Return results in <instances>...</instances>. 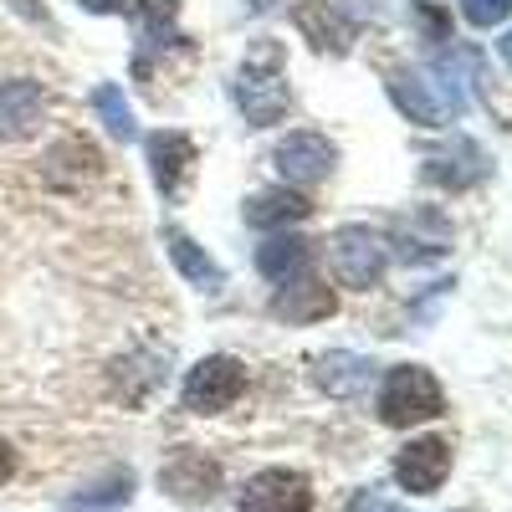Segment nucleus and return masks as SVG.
I'll list each match as a JSON object with an SVG mask.
<instances>
[{
  "label": "nucleus",
  "instance_id": "1",
  "mask_svg": "<svg viewBox=\"0 0 512 512\" xmlns=\"http://www.w3.org/2000/svg\"><path fill=\"white\" fill-rule=\"evenodd\" d=\"M436 415H446V395H441V384H436L431 369L400 364V369L384 374V384H379V420L384 425L405 431V425H425Z\"/></svg>",
  "mask_w": 512,
  "mask_h": 512
},
{
  "label": "nucleus",
  "instance_id": "2",
  "mask_svg": "<svg viewBox=\"0 0 512 512\" xmlns=\"http://www.w3.org/2000/svg\"><path fill=\"white\" fill-rule=\"evenodd\" d=\"M241 390H246L241 359H231V354H205V359L185 374V384H180V405H185L190 415H221V410H231V405L241 400Z\"/></svg>",
  "mask_w": 512,
  "mask_h": 512
},
{
  "label": "nucleus",
  "instance_id": "3",
  "mask_svg": "<svg viewBox=\"0 0 512 512\" xmlns=\"http://www.w3.org/2000/svg\"><path fill=\"white\" fill-rule=\"evenodd\" d=\"M236 108L246 113V123H256V128H267V123H277L282 113H287V103H292V93H287V77L277 72V62L272 57H256V62H246L241 72H236Z\"/></svg>",
  "mask_w": 512,
  "mask_h": 512
},
{
  "label": "nucleus",
  "instance_id": "4",
  "mask_svg": "<svg viewBox=\"0 0 512 512\" xmlns=\"http://www.w3.org/2000/svg\"><path fill=\"white\" fill-rule=\"evenodd\" d=\"M328 256H333V277L344 282V287H354V292H369V287L384 277V241H379L369 226L333 231Z\"/></svg>",
  "mask_w": 512,
  "mask_h": 512
},
{
  "label": "nucleus",
  "instance_id": "5",
  "mask_svg": "<svg viewBox=\"0 0 512 512\" xmlns=\"http://www.w3.org/2000/svg\"><path fill=\"white\" fill-rule=\"evenodd\" d=\"M241 512H313V482L303 472H292V466H267V472H256L241 497H236Z\"/></svg>",
  "mask_w": 512,
  "mask_h": 512
},
{
  "label": "nucleus",
  "instance_id": "6",
  "mask_svg": "<svg viewBox=\"0 0 512 512\" xmlns=\"http://www.w3.org/2000/svg\"><path fill=\"white\" fill-rule=\"evenodd\" d=\"M159 487L175 497V502L200 507V502H210V497L221 492V466L210 461L205 451H195V446H180L175 456H164V466H159Z\"/></svg>",
  "mask_w": 512,
  "mask_h": 512
},
{
  "label": "nucleus",
  "instance_id": "7",
  "mask_svg": "<svg viewBox=\"0 0 512 512\" xmlns=\"http://www.w3.org/2000/svg\"><path fill=\"white\" fill-rule=\"evenodd\" d=\"M333 159H338V149H333L323 134H313V128H303V134H287V139L272 149L277 175H282L287 185H297V190H308V185L328 180Z\"/></svg>",
  "mask_w": 512,
  "mask_h": 512
},
{
  "label": "nucleus",
  "instance_id": "8",
  "mask_svg": "<svg viewBox=\"0 0 512 512\" xmlns=\"http://www.w3.org/2000/svg\"><path fill=\"white\" fill-rule=\"evenodd\" d=\"M446 477H451V441H441V436H420V441H410V446L395 456V482H400L410 497L441 492Z\"/></svg>",
  "mask_w": 512,
  "mask_h": 512
},
{
  "label": "nucleus",
  "instance_id": "9",
  "mask_svg": "<svg viewBox=\"0 0 512 512\" xmlns=\"http://www.w3.org/2000/svg\"><path fill=\"white\" fill-rule=\"evenodd\" d=\"M41 118H47V93L31 77H11L0 82V144H21L31 139Z\"/></svg>",
  "mask_w": 512,
  "mask_h": 512
},
{
  "label": "nucleus",
  "instance_id": "10",
  "mask_svg": "<svg viewBox=\"0 0 512 512\" xmlns=\"http://www.w3.org/2000/svg\"><path fill=\"white\" fill-rule=\"evenodd\" d=\"M190 164H195V144L180 134V128H159V134H149V175H154L164 200H180Z\"/></svg>",
  "mask_w": 512,
  "mask_h": 512
},
{
  "label": "nucleus",
  "instance_id": "11",
  "mask_svg": "<svg viewBox=\"0 0 512 512\" xmlns=\"http://www.w3.org/2000/svg\"><path fill=\"white\" fill-rule=\"evenodd\" d=\"M390 98H395V108L410 118V123H420V128H441L451 113H446V103H441V93H436V82L425 77V72H390Z\"/></svg>",
  "mask_w": 512,
  "mask_h": 512
},
{
  "label": "nucleus",
  "instance_id": "12",
  "mask_svg": "<svg viewBox=\"0 0 512 512\" xmlns=\"http://www.w3.org/2000/svg\"><path fill=\"white\" fill-rule=\"evenodd\" d=\"M395 241H400V256L405 262H436L451 246V226L441 210H410V216L395 226Z\"/></svg>",
  "mask_w": 512,
  "mask_h": 512
},
{
  "label": "nucleus",
  "instance_id": "13",
  "mask_svg": "<svg viewBox=\"0 0 512 512\" xmlns=\"http://www.w3.org/2000/svg\"><path fill=\"white\" fill-rule=\"evenodd\" d=\"M328 313H333V292L313 277H287L282 292L272 297V318L282 323H318Z\"/></svg>",
  "mask_w": 512,
  "mask_h": 512
},
{
  "label": "nucleus",
  "instance_id": "14",
  "mask_svg": "<svg viewBox=\"0 0 512 512\" xmlns=\"http://www.w3.org/2000/svg\"><path fill=\"white\" fill-rule=\"evenodd\" d=\"M164 246H169V262H175L180 267V277L190 282V287H200V292H221L226 287V272H221V262H216V256H205L185 231H175V226H169L164 231Z\"/></svg>",
  "mask_w": 512,
  "mask_h": 512
},
{
  "label": "nucleus",
  "instance_id": "15",
  "mask_svg": "<svg viewBox=\"0 0 512 512\" xmlns=\"http://www.w3.org/2000/svg\"><path fill=\"white\" fill-rule=\"evenodd\" d=\"M241 216H246V226H256V231H282V226H292V221L308 216V200L292 195L287 185H282V190H256V195L241 205Z\"/></svg>",
  "mask_w": 512,
  "mask_h": 512
},
{
  "label": "nucleus",
  "instance_id": "16",
  "mask_svg": "<svg viewBox=\"0 0 512 512\" xmlns=\"http://www.w3.org/2000/svg\"><path fill=\"white\" fill-rule=\"evenodd\" d=\"M487 175V164H482V154H477V144H456V154L451 149H441V154H431L425 159V180L431 185H451V190H466V185H477Z\"/></svg>",
  "mask_w": 512,
  "mask_h": 512
},
{
  "label": "nucleus",
  "instance_id": "17",
  "mask_svg": "<svg viewBox=\"0 0 512 512\" xmlns=\"http://www.w3.org/2000/svg\"><path fill=\"white\" fill-rule=\"evenodd\" d=\"M256 272L287 282V277H303L308 272V241L303 236H272L262 251H256Z\"/></svg>",
  "mask_w": 512,
  "mask_h": 512
},
{
  "label": "nucleus",
  "instance_id": "18",
  "mask_svg": "<svg viewBox=\"0 0 512 512\" xmlns=\"http://www.w3.org/2000/svg\"><path fill=\"white\" fill-rule=\"evenodd\" d=\"M369 374H374V364L364 359V354H328V359H318V384L328 395H359L364 384H369Z\"/></svg>",
  "mask_w": 512,
  "mask_h": 512
},
{
  "label": "nucleus",
  "instance_id": "19",
  "mask_svg": "<svg viewBox=\"0 0 512 512\" xmlns=\"http://www.w3.org/2000/svg\"><path fill=\"white\" fill-rule=\"evenodd\" d=\"M123 502H134V472L128 466H113L108 477H98V482H88L77 497H72V507H82V512H98V507H123Z\"/></svg>",
  "mask_w": 512,
  "mask_h": 512
},
{
  "label": "nucleus",
  "instance_id": "20",
  "mask_svg": "<svg viewBox=\"0 0 512 512\" xmlns=\"http://www.w3.org/2000/svg\"><path fill=\"white\" fill-rule=\"evenodd\" d=\"M297 26H303V36L313 41L318 52H344L349 47V31L338 26V16L328 6H303L297 11Z\"/></svg>",
  "mask_w": 512,
  "mask_h": 512
},
{
  "label": "nucleus",
  "instance_id": "21",
  "mask_svg": "<svg viewBox=\"0 0 512 512\" xmlns=\"http://www.w3.org/2000/svg\"><path fill=\"white\" fill-rule=\"evenodd\" d=\"M93 108H98V118L108 123V134H113V139H134V134H139V128H134V108L123 103V93L113 88V82L93 88Z\"/></svg>",
  "mask_w": 512,
  "mask_h": 512
},
{
  "label": "nucleus",
  "instance_id": "22",
  "mask_svg": "<svg viewBox=\"0 0 512 512\" xmlns=\"http://www.w3.org/2000/svg\"><path fill=\"white\" fill-rule=\"evenodd\" d=\"M461 16L466 26H477V31H492L512 16V0H461Z\"/></svg>",
  "mask_w": 512,
  "mask_h": 512
},
{
  "label": "nucleus",
  "instance_id": "23",
  "mask_svg": "<svg viewBox=\"0 0 512 512\" xmlns=\"http://www.w3.org/2000/svg\"><path fill=\"white\" fill-rule=\"evenodd\" d=\"M415 21L425 26V41H451V21L431 6H415Z\"/></svg>",
  "mask_w": 512,
  "mask_h": 512
},
{
  "label": "nucleus",
  "instance_id": "24",
  "mask_svg": "<svg viewBox=\"0 0 512 512\" xmlns=\"http://www.w3.org/2000/svg\"><path fill=\"white\" fill-rule=\"evenodd\" d=\"M82 11H93V16H128V11H139V0H82Z\"/></svg>",
  "mask_w": 512,
  "mask_h": 512
},
{
  "label": "nucleus",
  "instance_id": "25",
  "mask_svg": "<svg viewBox=\"0 0 512 512\" xmlns=\"http://www.w3.org/2000/svg\"><path fill=\"white\" fill-rule=\"evenodd\" d=\"M344 512H400V502H390V497H374V492H359Z\"/></svg>",
  "mask_w": 512,
  "mask_h": 512
},
{
  "label": "nucleus",
  "instance_id": "26",
  "mask_svg": "<svg viewBox=\"0 0 512 512\" xmlns=\"http://www.w3.org/2000/svg\"><path fill=\"white\" fill-rule=\"evenodd\" d=\"M11 477H16V451H11V441H0V487Z\"/></svg>",
  "mask_w": 512,
  "mask_h": 512
},
{
  "label": "nucleus",
  "instance_id": "27",
  "mask_svg": "<svg viewBox=\"0 0 512 512\" xmlns=\"http://www.w3.org/2000/svg\"><path fill=\"white\" fill-rule=\"evenodd\" d=\"M497 52H502V62H507V67H512V31H507V36H502V41H497Z\"/></svg>",
  "mask_w": 512,
  "mask_h": 512
}]
</instances>
